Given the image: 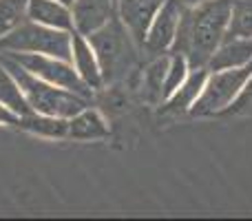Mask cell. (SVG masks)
<instances>
[{
    "label": "cell",
    "mask_w": 252,
    "mask_h": 221,
    "mask_svg": "<svg viewBox=\"0 0 252 221\" xmlns=\"http://www.w3.org/2000/svg\"><path fill=\"white\" fill-rule=\"evenodd\" d=\"M230 0H206L195 7L184 4L177 35L168 53H184L190 66H206L215 49L226 38Z\"/></svg>",
    "instance_id": "cell-1"
},
{
    "label": "cell",
    "mask_w": 252,
    "mask_h": 221,
    "mask_svg": "<svg viewBox=\"0 0 252 221\" xmlns=\"http://www.w3.org/2000/svg\"><path fill=\"white\" fill-rule=\"evenodd\" d=\"M0 64L13 75V80L18 82L20 91L25 93L31 111L49 113V115H58V117H66V120H69L75 113L82 111L84 106L91 104L89 97L78 95V93L69 91V89L56 87V84L29 73L25 66H20L13 58H9L7 53H0Z\"/></svg>",
    "instance_id": "cell-2"
},
{
    "label": "cell",
    "mask_w": 252,
    "mask_h": 221,
    "mask_svg": "<svg viewBox=\"0 0 252 221\" xmlns=\"http://www.w3.org/2000/svg\"><path fill=\"white\" fill-rule=\"evenodd\" d=\"M87 38L100 60L104 87L122 80L137 62V42L118 16Z\"/></svg>",
    "instance_id": "cell-3"
},
{
    "label": "cell",
    "mask_w": 252,
    "mask_h": 221,
    "mask_svg": "<svg viewBox=\"0 0 252 221\" xmlns=\"http://www.w3.org/2000/svg\"><path fill=\"white\" fill-rule=\"evenodd\" d=\"M71 40H73V31L51 29L25 18L20 25L0 38V51L44 53L71 62Z\"/></svg>",
    "instance_id": "cell-4"
},
{
    "label": "cell",
    "mask_w": 252,
    "mask_h": 221,
    "mask_svg": "<svg viewBox=\"0 0 252 221\" xmlns=\"http://www.w3.org/2000/svg\"><path fill=\"white\" fill-rule=\"evenodd\" d=\"M250 75H252V62L246 66H237V69L208 71L204 91H201L199 100L192 104V109L188 113L192 117L221 115L237 100V95L244 89V84L248 82Z\"/></svg>",
    "instance_id": "cell-5"
},
{
    "label": "cell",
    "mask_w": 252,
    "mask_h": 221,
    "mask_svg": "<svg viewBox=\"0 0 252 221\" xmlns=\"http://www.w3.org/2000/svg\"><path fill=\"white\" fill-rule=\"evenodd\" d=\"M0 53H7V56L13 58L20 66H25L29 73L38 75V78L47 80V82L56 84V87L69 89V91L89 97V100L93 97V89H89L87 84H84V80L78 75L75 66L71 64L69 60L44 56V53H16V51H0Z\"/></svg>",
    "instance_id": "cell-6"
},
{
    "label": "cell",
    "mask_w": 252,
    "mask_h": 221,
    "mask_svg": "<svg viewBox=\"0 0 252 221\" xmlns=\"http://www.w3.org/2000/svg\"><path fill=\"white\" fill-rule=\"evenodd\" d=\"M182 11H184L182 0H164V4L159 7V11L155 13L151 27H148V33L142 49H146L148 53H157V56L168 53L175 42V35H177Z\"/></svg>",
    "instance_id": "cell-7"
},
{
    "label": "cell",
    "mask_w": 252,
    "mask_h": 221,
    "mask_svg": "<svg viewBox=\"0 0 252 221\" xmlns=\"http://www.w3.org/2000/svg\"><path fill=\"white\" fill-rule=\"evenodd\" d=\"M73 31L91 35L118 16V0H75L71 4Z\"/></svg>",
    "instance_id": "cell-8"
},
{
    "label": "cell",
    "mask_w": 252,
    "mask_h": 221,
    "mask_svg": "<svg viewBox=\"0 0 252 221\" xmlns=\"http://www.w3.org/2000/svg\"><path fill=\"white\" fill-rule=\"evenodd\" d=\"M161 4L164 0H118V18L133 35L137 47H144L148 27Z\"/></svg>",
    "instance_id": "cell-9"
},
{
    "label": "cell",
    "mask_w": 252,
    "mask_h": 221,
    "mask_svg": "<svg viewBox=\"0 0 252 221\" xmlns=\"http://www.w3.org/2000/svg\"><path fill=\"white\" fill-rule=\"evenodd\" d=\"M71 64L75 66L78 75L84 80V84H87L89 89H93V91L104 89L100 60H97L91 42H89L87 35L75 33V31H73V40H71Z\"/></svg>",
    "instance_id": "cell-10"
},
{
    "label": "cell",
    "mask_w": 252,
    "mask_h": 221,
    "mask_svg": "<svg viewBox=\"0 0 252 221\" xmlns=\"http://www.w3.org/2000/svg\"><path fill=\"white\" fill-rule=\"evenodd\" d=\"M111 135V126L102 111L93 109L91 104L84 106L80 113L69 117V133L66 137L75 139V142H97V139H106Z\"/></svg>",
    "instance_id": "cell-11"
},
{
    "label": "cell",
    "mask_w": 252,
    "mask_h": 221,
    "mask_svg": "<svg viewBox=\"0 0 252 221\" xmlns=\"http://www.w3.org/2000/svg\"><path fill=\"white\" fill-rule=\"evenodd\" d=\"M252 62V38H232L226 35L221 40L215 53L210 56L206 69L219 71V69H237Z\"/></svg>",
    "instance_id": "cell-12"
},
{
    "label": "cell",
    "mask_w": 252,
    "mask_h": 221,
    "mask_svg": "<svg viewBox=\"0 0 252 221\" xmlns=\"http://www.w3.org/2000/svg\"><path fill=\"white\" fill-rule=\"evenodd\" d=\"M206 78H208V69L206 66H190L188 78L179 84V89H175L164 100V109L168 113H188L192 109V104L199 100Z\"/></svg>",
    "instance_id": "cell-13"
},
{
    "label": "cell",
    "mask_w": 252,
    "mask_h": 221,
    "mask_svg": "<svg viewBox=\"0 0 252 221\" xmlns=\"http://www.w3.org/2000/svg\"><path fill=\"white\" fill-rule=\"evenodd\" d=\"M27 18L51 29L73 31L71 7L60 0H27Z\"/></svg>",
    "instance_id": "cell-14"
},
{
    "label": "cell",
    "mask_w": 252,
    "mask_h": 221,
    "mask_svg": "<svg viewBox=\"0 0 252 221\" xmlns=\"http://www.w3.org/2000/svg\"><path fill=\"white\" fill-rule=\"evenodd\" d=\"M18 128L27 130V133L35 135V137L44 139H64L69 133V120L58 115H49V113L29 111L27 115H20Z\"/></svg>",
    "instance_id": "cell-15"
},
{
    "label": "cell",
    "mask_w": 252,
    "mask_h": 221,
    "mask_svg": "<svg viewBox=\"0 0 252 221\" xmlns=\"http://www.w3.org/2000/svg\"><path fill=\"white\" fill-rule=\"evenodd\" d=\"M0 102L4 106H9L11 111H16L18 115H27L31 111L29 102H27L25 93L20 91L18 82L13 80V75L0 64Z\"/></svg>",
    "instance_id": "cell-16"
},
{
    "label": "cell",
    "mask_w": 252,
    "mask_h": 221,
    "mask_svg": "<svg viewBox=\"0 0 252 221\" xmlns=\"http://www.w3.org/2000/svg\"><path fill=\"white\" fill-rule=\"evenodd\" d=\"M226 35L252 38V0H230V22Z\"/></svg>",
    "instance_id": "cell-17"
},
{
    "label": "cell",
    "mask_w": 252,
    "mask_h": 221,
    "mask_svg": "<svg viewBox=\"0 0 252 221\" xmlns=\"http://www.w3.org/2000/svg\"><path fill=\"white\" fill-rule=\"evenodd\" d=\"M190 73V62L184 53H168V66H166L164 84H161V100L170 95L175 89H179V84L188 78Z\"/></svg>",
    "instance_id": "cell-18"
},
{
    "label": "cell",
    "mask_w": 252,
    "mask_h": 221,
    "mask_svg": "<svg viewBox=\"0 0 252 221\" xmlns=\"http://www.w3.org/2000/svg\"><path fill=\"white\" fill-rule=\"evenodd\" d=\"M166 66H168V53H161L144 71V89L148 91V97H153V100H157V97L161 100V84H164Z\"/></svg>",
    "instance_id": "cell-19"
},
{
    "label": "cell",
    "mask_w": 252,
    "mask_h": 221,
    "mask_svg": "<svg viewBox=\"0 0 252 221\" xmlns=\"http://www.w3.org/2000/svg\"><path fill=\"white\" fill-rule=\"evenodd\" d=\"M27 18V0H0V38Z\"/></svg>",
    "instance_id": "cell-20"
},
{
    "label": "cell",
    "mask_w": 252,
    "mask_h": 221,
    "mask_svg": "<svg viewBox=\"0 0 252 221\" xmlns=\"http://www.w3.org/2000/svg\"><path fill=\"white\" fill-rule=\"evenodd\" d=\"M250 106H252V75L248 78V82L244 84V89L239 91L237 100L232 102V104L228 106L226 111H223V115H235V113H244V111H248Z\"/></svg>",
    "instance_id": "cell-21"
},
{
    "label": "cell",
    "mask_w": 252,
    "mask_h": 221,
    "mask_svg": "<svg viewBox=\"0 0 252 221\" xmlns=\"http://www.w3.org/2000/svg\"><path fill=\"white\" fill-rule=\"evenodd\" d=\"M18 122H20V115L0 102V126H18Z\"/></svg>",
    "instance_id": "cell-22"
},
{
    "label": "cell",
    "mask_w": 252,
    "mask_h": 221,
    "mask_svg": "<svg viewBox=\"0 0 252 221\" xmlns=\"http://www.w3.org/2000/svg\"><path fill=\"white\" fill-rule=\"evenodd\" d=\"M186 7H195V4H199V2H206V0H182Z\"/></svg>",
    "instance_id": "cell-23"
},
{
    "label": "cell",
    "mask_w": 252,
    "mask_h": 221,
    "mask_svg": "<svg viewBox=\"0 0 252 221\" xmlns=\"http://www.w3.org/2000/svg\"><path fill=\"white\" fill-rule=\"evenodd\" d=\"M60 2H64V4H69V7H71V4H73L75 0H60Z\"/></svg>",
    "instance_id": "cell-24"
}]
</instances>
